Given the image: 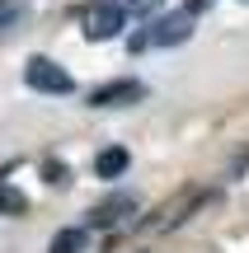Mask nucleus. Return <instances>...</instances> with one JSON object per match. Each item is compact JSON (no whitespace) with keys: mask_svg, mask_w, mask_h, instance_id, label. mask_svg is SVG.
I'll return each instance as SVG.
<instances>
[{"mask_svg":"<svg viewBox=\"0 0 249 253\" xmlns=\"http://www.w3.org/2000/svg\"><path fill=\"white\" fill-rule=\"evenodd\" d=\"M122 24H127V9L113 5V0H99V5L85 9V38H90V42H108V38H118Z\"/></svg>","mask_w":249,"mask_h":253,"instance_id":"obj_1","label":"nucleus"},{"mask_svg":"<svg viewBox=\"0 0 249 253\" xmlns=\"http://www.w3.org/2000/svg\"><path fill=\"white\" fill-rule=\"evenodd\" d=\"M19 9H24V0H0V33L19 24Z\"/></svg>","mask_w":249,"mask_h":253,"instance_id":"obj_8","label":"nucleus"},{"mask_svg":"<svg viewBox=\"0 0 249 253\" xmlns=\"http://www.w3.org/2000/svg\"><path fill=\"white\" fill-rule=\"evenodd\" d=\"M193 38V9H174V14H160L146 33V47H179Z\"/></svg>","mask_w":249,"mask_h":253,"instance_id":"obj_3","label":"nucleus"},{"mask_svg":"<svg viewBox=\"0 0 249 253\" xmlns=\"http://www.w3.org/2000/svg\"><path fill=\"white\" fill-rule=\"evenodd\" d=\"M141 99H146V84L141 80H113V84H103V89L90 94L94 108H132V103H141Z\"/></svg>","mask_w":249,"mask_h":253,"instance_id":"obj_4","label":"nucleus"},{"mask_svg":"<svg viewBox=\"0 0 249 253\" xmlns=\"http://www.w3.org/2000/svg\"><path fill=\"white\" fill-rule=\"evenodd\" d=\"M137 202L132 197H118V202H108V207H99L94 211V225H113V220H122V211H132Z\"/></svg>","mask_w":249,"mask_h":253,"instance_id":"obj_7","label":"nucleus"},{"mask_svg":"<svg viewBox=\"0 0 249 253\" xmlns=\"http://www.w3.org/2000/svg\"><path fill=\"white\" fill-rule=\"evenodd\" d=\"M24 84H28V89H38V94H71L75 89V80L56 61H47V56H33V61L24 66Z\"/></svg>","mask_w":249,"mask_h":253,"instance_id":"obj_2","label":"nucleus"},{"mask_svg":"<svg viewBox=\"0 0 249 253\" xmlns=\"http://www.w3.org/2000/svg\"><path fill=\"white\" fill-rule=\"evenodd\" d=\"M85 244H90V230H85V225H66V230L52 235L47 253H85Z\"/></svg>","mask_w":249,"mask_h":253,"instance_id":"obj_5","label":"nucleus"},{"mask_svg":"<svg viewBox=\"0 0 249 253\" xmlns=\"http://www.w3.org/2000/svg\"><path fill=\"white\" fill-rule=\"evenodd\" d=\"M122 169H127V150H122V145L99 150V160H94V173H99V178H118Z\"/></svg>","mask_w":249,"mask_h":253,"instance_id":"obj_6","label":"nucleus"},{"mask_svg":"<svg viewBox=\"0 0 249 253\" xmlns=\"http://www.w3.org/2000/svg\"><path fill=\"white\" fill-rule=\"evenodd\" d=\"M127 14H150V9H160V0H118Z\"/></svg>","mask_w":249,"mask_h":253,"instance_id":"obj_9","label":"nucleus"}]
</instances>
